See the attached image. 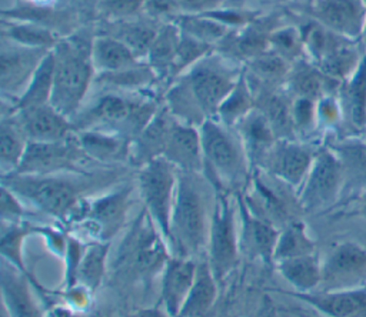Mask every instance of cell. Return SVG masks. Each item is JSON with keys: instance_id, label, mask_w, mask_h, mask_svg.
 Returning <instances> with one entry per match:
<instances>
[{"instance_id": "18", "label": "cell", "mask_w": 366, "mask_h": 317, "mask_svg": "<svg viewBox=\"0 0 366 317\" xmlns=\"http://www.w3.org/2000/svg\"><path fill=\"white\" fill-rule=\"evenodd\" d=\"M309 14L326 29L360 41L366 20V0H312Z\"/></svg>"}, {"instance_id": "33", "label": "cell", "mask_w": 366, "mask_h": 317, "mask_svg": "<svg viewBox=\"0 0 366 317\" xmlns=\"http://www.w3.org/2000/svg\"><path fill=\"white\" fill-rule=\"evenodd\" d=\"M217 284L220 283L214 277L206 258L199 260L193 287L177 317L204 316L213 307L217 298Z\"/></svg>"}, {"instance_id": "34", "label": "cell", "mask_w": 366, "mask_h": 317, "mask_svg": "<svg viewBox=\"0 0 366 317\" xmlns=\"http://www.w3.org/2000/svg\"><path fill=\"white\" fill-rule=\"evenodd\" d=\"M50 227H41L26 220L19 221H3L1 223V238H0V251L3 260L23 271L31 280L33 277L29 274L24 258H23V244L26 238L31 234H46ZM34 281V280H33Z\"/></svg>"}, {"instance_id": "36", "label": "cell", "mask_w": 366, "mask_h": 317, "mask_svg": "<svg viewBox=\"0 0 366 317\" xmlns=\"http://www.w3.org/2000/svg\"><path fill=\"white\" fill-rule=\"evenodd\" d=\"M110 243L92 241L86 246L77 273L74 286H81L92 294L102 286L109 268Z\"/></svg>"}, {"instance_id": "30", "label": "cell", "mask_w": 366, "mask_h": 317, "mask_svg": "<svg viewBox=\"0 0 366 317\" xmlns=\"http://www.w3.org/2000/svg\"><path fill=\"white\" fill-rule=\"evenodd\" d=\"M180 39L182 30L173 20L170 23H160L157 34L144 59L157 79H170Z\"/></svg>"}, {"instance_id": "21", "label": "cell", "mask_w": 366, "mask_h": 317, "mask_svg": "<svg viewBox=\"0 0 366 317\" xmlns=\"http://www.w3.org/2000/svg\"><path fill=\"white\" fill-rule=\"evenodd\" d=\"M162 157L179 171L202 174L203 150L199 127L176 120Z\"/></svg>"}, {"instance_id": "26", "label": "cell", "mask_w": 366, "mask_h": 317, "mask_svg": "<svg viewBox=\"0 0 366 317\" xmlns=\"http://www.w3.org/2000/svg\"><path fill=\"white\" fill-rule=\"evenodd\" d=\"M339 87L340 83L330 80L306 57L292 64L285 83L286 93L290 97H305L312 100H319L326 94H333V89L339 90Z\"/></svg>"}, {"instance_id": "41", "label": "cell", "mask_w": 366, "mask_h": 317, "mask_svg": "<svg viewBox=\"0 0 366 317\" xmlns=\"http://www.w3.org/2000/svg\"><path fill=\"white\" fill-rule=\"evenodd\" d=\"M53 76H54V57L51 50L46 56V59L41 61L40 67L37 69L36 74L29 83L26 91L10 106V109L17 110L29 106L50 103L51 91H53Z\"/></svg>"}, {"instance_id": "2", "label": "cell", "mask_w": 366, "mask_h": 317, "mask_svg": "<svg viewBox=\"0 0 366 317\" xmlns=\"http://www.w3.org/2000/svg\"><path fill=\"white\" fill-rule=\"evenodd\" d=\"M200 176L177 170V187L169 227L170 253L194 260H202L200 256H206L213 208V203L207 201Z\"/></svg>"}, {"instance_id": "11", "label": "cell", "mask_w": 366, "mask_h": 317, "mask_svg": "<svg viewBox=\"0 0 366 317\" xmlns=\"http://www.w3.org/2000/svg\"><path fill=\"white\" fill-rule=\"evenodd\" d=\"M345 188L340 160L332 147L317 149L313 164L297 190V204L306 211L332 204Z\"/></svg>"}, {"instance_id": "15", "label": "cell", "mask_w": 366, "mask_h": 317, "mask_svg": "<svg viewBox=\"0 0 366 317\" xmlns=\"http://www.w3.org/2000/svg\"><path fill=\"white\" fill-rule=\"evenodd\" d=\"M315 149L297 140H277L260 168L292 190L303 184L316 156Z\"/></svg>"}, {"instance_id": "52", "label": "cell", "mask_w": 366, "mask_h": 317, "mask_svg": "<svg viewBox=\"0 0 366 317\" xmlns=\"http://www.w3.org/2000/svg\"><path fill=\"white\" fill-rule=\"evenodd\" d=\"M177 10L184 14H206L220 7L222 0H173Z\"/></svg>"}, {"instance_id": "44", "label": "cell", "mask_w": 366, "mask_h": 317, "mask_svg": "<svg viewBox=\"0 0 366 317\" xmlns=\"http://www.w3.org/2000/svg\"><path fill=\"white\" fill-rule=\"evenodd\" d=\"M3 40H7L24 47L53 50L60 39L56 37V34L51 30L40 24L11 23L3 31Z\"/></svg>"}, {"instance_id": "61", "label": "cell", "mask_w": 366, "mask_h": 317, "mask_svg": "<svg viewBox=\"0 0 366 317\" xmlns=\"http://www.w3.org/2000/svg\"><path fill=\"white\" fill-rule=\"evenodd\" d=\"M365 210H366V197H365Z\"/></svg>"}, {"instance_id": "22", "label": "cell", "mask_w": 366, "mask_h": 317, "mask_svg": "<svg viewBox=\"0 0 366 317\" xmlns=\"http://www.w3.org/2000/svg\"><path fill=\"white\" fill-rule=\"evenodd\" d=\"M33 280L10 263H1V307L10 317H43L31 293Z\"/></svg>"}, {"instance_id": "37", "label": "cell", "mask_w": 366, "mask_h": 317, "mask_svg": "<svg viewBox=\"0 0 366 317\" xmlns=\"http://www.w3.org/2000/svg\"><path fill=\"white\" fill-rule=\"evenodd\" d=\"M29 140L24 136L14 114L4 113L0 126V163L3 176L14 173L27 149Z\"/></svg>"}, {"instance_id": "58", "label": "cell", "mask_w": 366, "mask_h": 317, "mask_svg": "<svg viewBox=\"0 0 366 317\" xmlns=\"http://www.w3.org/2000/svg\"><path fill=\"white\" fill-rule=\"evenodd\" d=\"M1 317H10L9 313L6 311V308H3V307H1Z\"/></svg>"}, {"instance_id": "28", "label": "cell", "mask_w": 366, "mask_h": 317, "mask_svg": "<svg viewBox=\"0 0 366 317\" xmlns=\"http://www.w3.org/2000/svg\"><path fill=\"white\" fill-rule=\"evenodd\" d=\"M92 61L96 76H100L129 69L143 60L139 59L133 50L119 39L102 33L93 37Z\"/></svg>"}, {"instance_id": "43", "label": "cell", "mask_w": 366, "mask_h": 317, "mask_svg": "<svg viewBox=\"0 0 366 317\" xmlns=\"http://www.w3.org/2000/svg\"><path fill=\"white\" fill-rule=\"evenodd\" d=\"M333 150L343 168L345 187L350 181L356 188H366V141L350 140L339 144Z\"/></svg>"}, {"instance_id": "47", "label": "cell", "mask_w": 366, "mask_h": 317, "mask_svg": "<svg viewBox=\"0 0 366 317\" xmlns=\"http://www.w3.org/2000/svg\"><path fill=\"white\" fill-rule=\"evenodd\" d=\"M269 49L292 64L303 59L305 50L300 29L292 26L274 29L269 39Z\"/></svg>"}, {"instance_id": "7", "label": "cell", "mask_w": 366, "mask_h": 317, "mask_svg": "<svg viewBox=\"0 0 366 317\" xmlns=\"http://www.w3.org/2000/svg\"><path fill=\"white\" fill-rule=\"evenodd\" d=\"M240 254L236 194L214 191L204 258L219 283L233 271Z\"/></svg>"}, {"instance_id": "17", "label": "cell", "mask_w": 366, "mask_h": 317, "mask_svg": "<svg viewBox=\"0 0 366 317\" xmlns=\"http://www.w3.org/2000/svg\"><path fill=\"white\" fill-rule=\"evenodd\" d=\"M234 194L239 213L240 253L253 260L273 263L279 228L270 221L254 214L246 204L242 191Z\"/></svg>"}, {"instance_id": "27", "label": "cell", "mask_w": 366, "mask_h": 317, "mask_svg": "<svg viewBox=\"0 0 366 317\" xmlns=\"http://www.w3.org/2000/svg\"><path fill=\"white\" fill-rule=\"evenodd\" d=\"M296 298L310 304L327 317H350L366 307V288L342 291L292 293Z\"/></svg>"}, {"instance_id": "9", "label": "cell", "mask_w": 366, "mask_h": 317, "mask_svg": "<svg viewBox=\"0 0 366 317\" xmlns=\"http://www.w3.org/2000/svg\"><path fill=\"white\" fill-rule=\"evenodd\" d=\"M177 187V170L163 157L139 168L137 190L143 208L169 244L170 217Z\"/></svg>"}, {"instance_id": "55", "label": "cell", "mask_w": 366, "mask_h": 317, "mask_svg": "<svg viewBox=\"0 0 366 317\" xmlns=\"http://www.w3.org/2000/svg\"><path fill=\"white\" fill-rule=\"evenodd\" d=\"M47 317H93L83 311H77L74 308H64V307H54L49 310Z\"/></svg>"}, {"instance_id": "25", "label": "cell", "mask_w": 366, "mask_h": 317, "mask_svg": "<svg viewBox=\"0 0 366 317\" xmlns=\"http://www.w3.org/2000/svg\"><path fill=\"white\" fill-rule=\"evenodd\" d=\"M273 30L274 29L266 27V24L252 21L249 26L232 30L216 47V51L232 60H242L247 63L269 50V39Z\"/></svg>"}, {"instance_id": "38", "label": "cell", "mask_w": 366, "mask_h": 317, "mask_svg": "<svg viewBox=\"0 0 366 317\" xmlns=\"http://www.w3.org/2000/svg\"><path fill=\"white\" fill-rule=\"evenodd\" d=\"M246 64L247 67L244 69V73L252 77L253 81L257 83V86L267 87H277L280 84L285 86L289 71L292 69V63H289L270 49L256 56Z\"/></svg>"}, {"instance_id": "14", "label": "cell", "mask_w": 366, "mask_h": 317, "mask_svg": "<svg viewBox=\"0 0 366 317\" xmlns=\"http://www.w3.org/2000/svg\"><path fill=\"white\" fill-rule=\"evenodd\" d=\"M51 50L33 49L3 40L0 53V87L16 101L27 89L41 61Z\"/></svg>"}, {"instance_id": "40", "label": "cell", "mask_w": 366, "mask_h": 317, "mask_svg": "<svg viewBox=\"0 0 366 317\" xmlns=\"http://www.w3.org/2000/svg\"><path fill=\"white\" fill-rule=\"evenodd\" d=\"M315 248L316 244L307 234L306 226L299 220H292L279 230V237L273 254V264L287 258L315 254Z\"/></svg>"}, {"instance_id": "31", "label": "cell", "mask_w": 366, "mask_h": 317, "mask_svg": "<svg viewBox=\"0 0 366 317\" xmlns=\"http://www.w3.org/2000/svg\"><path fill=\"white\" fill-rule=\"evenodd\" d=\"M77 140L89 156L90 160L97 161H119V160H129L130 153V141L129 139L107 133V131H97V130H84L76 131Z\"/></svg>"}, {"instance_id": "16", "label": "cell", "mask_w": 366, "mask_h": 317, "mask_svg": "<svg viewBox=\"0 0 366 317\" xmlns=\"http://www.w3.org/2000/svg\"><path fill=\"white\" fill-rule=\"evenodd\" d=\"M10 111L19 121L29 143L63 141L76 134L73 123L57 109L47 104L29 106Z\"/></svg>"}, {"instance_id": "6", "label": "cell", "mask_w": 366, "mask_h": 317, "mask_svg": "<svg viewBox=\"0 0 366 317\" xmlns=\"http://www.w3.org/2000/svg\"><path fill=\"white\" fill-rule=\"evenodd\" d=\"M66 174H20L3 176L1 186L11 190L24 204L56 218L70 220L84 201V180Z\"/></svg>"}, {"instance_id": "39", "label": "cell", "mask_w": 366, "mask_h": 317, "mask_svg": "<svg viewBox=\"0 0 366 317\" xmlns=\"http://www.w3.org/2000/svg\"><path fill=\"white\" fill-rule=\"evenodd\" d=\"M254 90L243 70L239 81L219 107L214 119L226 127L234 129V126L254 109Z\"/></svg>"}, {"instance_id": "29", "label": "cell", "mask_w": 366, "mask_h": 317, "mask_svg": "<svg viewBox=\"0 0 366 317\" xmlns=\"http://www.w3.org/2000/svg\"><path fill=\"white\" fill-rule=\"evenodd\" d=\"M337 97L343 116L353 129L363 131L366 129V54L355 73L340 84Z\"/></svg>"}, {"instance_id": "13", "label": "cell", "mask_w": 366, "mask_h": 317, "mask_svg": "<svg viewBox=\"0 0 366 317\" xmlns=\"http://www.w3.org/2000/svg\"><path fill=\"white\" fill-rule=\"evenodd\" d=\"M366 288V248L353 241L337 244L322 261L320 291Z\"/></svg>"}, {"instance_id": "5", "label": "cell", "mask_w": 366, "mask_h": 317, "mask_svg": "<svg viewBox=\"0 0 366 317\" xmlns=\"http://www.w3.org/2000/svg\"><path fill=\"white\" fill-rule=\"evenodd\" d=\"M160 107L150 99L107 91L84 104L71 120L76 131L97 130L133 140Z\"/></svg>"}, {"instance_id": "53", "label": "cell", "mask_w": 366, "mask_h": 317, "mask_svg": "<svg viewBox=\"0 0 366 317\" xmlns=\"http://www.w3.org/2000/svg\"><path fill=\"white\" fill-rule=\"evenodd\" d=\"M144 9L147 14L153 19L169 16L177 11V7L173 0H146Z\"/></svg>"}, {"instance_id": "42", "label": "cell", "mask_w": 366, "mask_h": 317, "mask_svg": "<svg viewBox=\"0 0 366 317\" xmlns=\"http://www.w3.org/2000/svg\"><path fill=\"white\" fill-rule=\"evenodd\" d=\"M173 21L179 26L182 33L204 41L214 49L232 31L230 27L224 26L209 14H183L173 19Z\"/></svg>"}, {"instance_id": "48", "label": "cell", "mask_w": 366, "mask_h": 317, "mask_svg": "<svg viewBox=\"0 0 366 317\" xmlns=\"http://www.w3.org/2000/svg\"><path fill=\"white\" fill-rule=\"evenodd\" d=\"M292 117L296 134L310 133L317 124V100L292 97Z\"/></svg>"}, {"instance_id": "20", "label": "cell", "mask_w": 366, "mask_h": 317, "mask_svg": "<svg viewBox=\"0 0 366 317\" xmlns=\"http://www.w3.org/2000/svg\"><path fill=\"white\" fill-rule=\"evenodd\" d=\"M174 123L176 119L166 106H162L152 120L130 141V163L140 168L142 166L160 158L166 150Z\"/></svg>"}, {"instance_id": "19", "label": "cell", "mask_w": 366, "mask_h": 317, "mask_svg": "<svg viewBox=\"0 0 366 317\" xmlns=\"http://www.w3.org/2000/svg\"><path fill=\"white\" fill-rule=\"evenodd\" d=\"M199 260L172 254L162 270L160 303L166 313L177 317L196 278Z\"/></svg>"}, {"instance_id": "60", "label": "cell", "mask_w": 366, "mask_h": 317, "mask_svg": "<svg viewBox=\"0 0 366 317\" xmlns=\"http://www.w3.org/2000/svg\"><path fill=\"white\" fill-rule=\"evenodd\" d=\"M363 133H365V141H366V129L363 130Z\"/></svg>"}, {"instance_id": "32", "label": "cell", "mask_w": 366, "mask_h": 317, "mask_svg": "<svg viewBox=\"0 0 366 317\" xmlns=\"http://www.w3.org/2000/svg\"><path fill=\"white\" fill-rule=\"evenodd\" d=\"M277 273L296 293L316 291L322 281V261L316 254L282 260L274 264Z\"/></svg>"}, {"instance_id": "51", "label": "cell", "mask_w": 366, "mask_h": 317, "mask_svg": "<svg viewBox=\"0 0 366 317\" xmlns=\"http://www.w3.org/2000/svg\"><path fill=\"white\" fill-rule=\"evenodd\" d=\"M1 221H19L26 214V204L7 187L1 186Z\"/></svg>"}, {"instance_id": "56", "label": "cell", "mask_w": 366, "mask_h": 317, "mask_svg": "<svg viewBox=\"0 0 366 317\" xmlns=\"http://www.w3.org/2000/svg\"><path fill=\"white\" fill-rule=\"evenodd\" d=\"M360 43H362V46L366 49V20H365V26H363V33H362Z\"/></svg>"}, {"instance_id": "35", "label": "cell", "mask_w": 366, "mask_h": 317, "mask_svg": "<svg viewBox=\"0 0 366 317\" xmlns=\"http://www.w3.org/2000/svg\"><path fill=\"white\" fill-rule=\"evenodd\" d=\"M109 23L110 29L103 33L123 41L142 60L146 59V54L160 27V23L157 24L154 20H142L136 17Z\"/></svg>"}, {"instance_id": "3", "label": "cell", "mask_w": 366, "mask_h": 317, "mask_svg": "<svg viewBox=\"0 0 366 317\" xmlns=\"http://www.w3.org/2000/svg\"><path fill=\"white\" fill-rule=\"evenodd\" d=\"M93 39L73 34L60 39L53 49L54 76L50 103L70 120L84 106L96 80L92 61Z\"/></svg>"}, {"instance_id": "57", "label": "cell", "mask_w": 366, "mask_h": 317, "mask_svg": "<svg viewBox=\"0 0 366 317\" xmlns=\"http://www.w3.org/2000/svg\"><path fill=\"white\" fill-rule=\"evenodd\" d=\"M350 317H366V307L363 308V310H360V311H357L356 314H353V316H350Z\"/></svg>"}, {"instance_id": "23", "label": "cell", "mask_w": 366, "mask_h": 317, "mask_svg": "<svg viewBox=\"0 0 366 317\" xmlns=\"http://www.w3.org/2000/svg\"><path fill=\"white\" fill-rule=\"evenodd\" d=\"M239 136L253 170L260 168L269 151L277 143V136L259 109H253L233 129Z\"/></svg>"}, {"instance_id": "45", "label": "cell", "mask_w": 366, "mask_h": 317, "mask_svg": "<svg viewBox=\"0 0 366 317\" xmlns=\"http://www.w3.org/2000/svg\"><path fill=\"white\" fill-rule=\"evenodd\" d=\"M156 77L154 71L146 61H140L129 69L96 76V80L110 89H119V91H132L140 90L149 86Z\"/></svg>"}, {"instance_id": "46", "label": "cell", "mask_w": 366, "mask_h": 317, "mask_svg": "<svg viewBox=\"0 0 366 317\" xmlns=\"http://www.w3.org/2000/svg\"><path fill=\"white\" fill-rule=\"evenodd\" d=\"M216 49L204 41H200L189 34L182 33V39L176 51V57L173 61L170 79L176 80L182 74H184L187 70H190L193 66H196L200 60H203L206 56L213 53Z\"/></svg>"}, {"instance_id": "4", "label": "cell", "mask_w": 366, "mask_h": 317, "mask_svg": "<svg viewBox=\"0 0 366 317\" xmlns=\"http://www.w3.org/2000/svg\"><path fill=\"white\" fill-rule=\"evenodd\" d=\"M199 131L204 180L214 191L233 194L242 191L252 177V166L236 131L217 119L203 121Z\"/></svg>"}, {"instance_id": "10", "label": "cell", "mask_w": 366, "mask_h": 317, "mask_svg": "<svg viewBox=\"0 0 366 317\" xmlns=\"http://www.w3.org/2000/svg\"><path fill=\"white\" fill-rule=\"evenodd\" d=\"M132 187H120L89 201H83L69 221H76L93 241L110 243L123 228L132 204Z\"/></svg>"}, {"instance_id": "1", "label": "cell", "mask_w": 366, "mask_h": 317, "mask_svg": "<svg viewBox=\"0 0 366 317\" xmlns=\"http://www.w3.org/2000/svg\"><path fill=\"white\" fill-rule=\"evenodd\" d=\"M214 51L177 77L166 91L164 106L176 120L199 127L214 119L239 81L243 70L234 60Z\"/></svg>"}, {"instance_id": "49", "label": "cell", "mask_w": 366, "mask_h": 317, "mask_svg": "<svg viewBox=\"0 0 366 317\" xmlns=\"http://www.w3.org/2000/svg\"><path fill=\"white\" fill-rule=\"evenodd\" d=\"M146 0H100L99 11L106 21H120L137 17Z\"/></svg>"}, {"instance_id": "24", "label": "cell", "mask_w": 366, "mask_h": 317, "mask_svg": "<svg viewBox=\"0 0 366 317\" xmlns=\"http://www.w3.org/2000/svg\"><path fill=\"white\" fill-rule=\"evenodd\" d=\"M252 84V83H250ZM254 90V107L259 109L270 123L279 140H297L292 117V97L277 87L252 86Z\"/></svg>"}, {"instance_id": "12", "label": "cell", "mask_w": 366, "mask_h": 317, "mask_svg": "<svg viewBox=\"0 0 366 317\" xmlns=\"http://www.w3.org/2000/svg\"><path fill=\"white\" fill-rule=\"evenodd\" d=\"M77 134L63 141L29 143L19 168L20 174H66L80 173L89 161Z\"/></svg>"}, {"instance_id": "54", "label": "cell", "mask_w": 366, "mask_h": 317, "mask_svg": "<svg viewBox=\"0 0 366 317\" xmlns=\"http://www.w3.org/2000/svg\"><path fill=\"white\" fill-rule=\"evenodd\" d=\"M126 317H172L166 313V310L162 307H147V308H140L137 311L130 313Z\"/></svg>"}, {"instance_id": "50", "label": "cell", "mask_w": 366, "mask_h": 317, "mask_svg": "<svg viewBox=\"0 0 366 317\" xmlns=\"http://www.w3.org/2000/svg\"><path fill=\"white\" fill-rule=\"evenodd\" d=\"M87 244H83L77 237H67V244L64 250V286L70 288L76 283V273L83 256V251Z\"/></svg>"}, {"instance_id": "8", "label": "cell", "mask_w": 366, "mask_h": 317, "mask_svg": "<svg viewBox=\"0 0 366 317\" xmlns=\"http://www.w3.org/2000/svg\"><path fill=\"white\" fill-rule=\"evenodd\" d=\"M170 256L164 236L143 208L119 248L117 266L136 277H149L162 273Z\"/></svg>"}, {"instance_id": "59", "label": "cell", "mask_w": 366, "mask_h": 317, "mask_svg": "<svg viewBox=\"0 0 366 317\" xmlns=\"http://www.w3.org/2000/svg\"><path fill=\"white\" fill-rule=\"evenodd\" d=\"M79 1H80V0H79ZM86 1H90V0H81V3H86ZM96 1H97V4H99L100 0H96Z\"/></svg>"}]
</instances>
